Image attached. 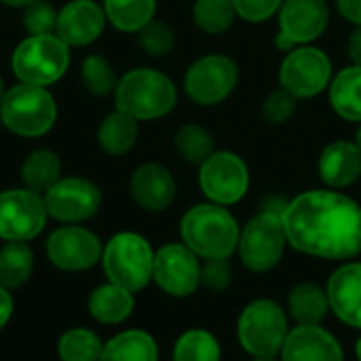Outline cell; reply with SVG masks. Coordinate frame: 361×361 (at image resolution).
Here are the masks:
<instances>
[{"mask_svg": "<svg viewBox=\"0 0 361 361\" xmlns=\"http://www.w3.org/2000/svg\"><path fill=\"white\" fill-rule=\"evenodd\" d=\"M70 68V47L57 34L25 36L11 55V70L19 82L49 87Z\"/></svg>", "mask_w": 361, "mask_h": 361, "instance_id": "obj_7", "label": "cell"}, {"mask_svg": "<svg viewBox=\"0 0 361 361\" xmlns=\"http://www.w3.org/2000/svg\"><path fill=\"white\" fill-rule=\"evenodd\" d=\"M87 311L102 326H121L135 311V294L110 281L99 283L87 298Z\"/></svg>", "mask_w": 361, "mask_h": 361, "instance_id": "obj_22", "label": "cell"}, {"mask_svg": "<svg viewBox=\"0 0 361 361\" xmlns=\"http://www.w3.org/2000/svg\"><path fill=\"white\" fill-rule=\"evenodd\" d=\"M80 78L85 87L89 89V93H93L95 97H106L110 93L114 95V89L118 85V76L112 63L104 55H97V53H91L82 59Z\"/></svg>", "mask_w": 361, "mask_h": 361, "instance_id": "obj_34", "label": "cell"}, {"mask_svg": "<svg viewBox=\"0 0 361 361\" xmlns=\"http://www.w3.org/2000/svg\"><path fill=\"white\" fill-rule=\"evenodd\" d=\"M330 313L349 328L361 330V262L341 264L326 286Z\"/></svg>", "mask_w": 361, "mask_h": 361, "instance_id": "obj_21", "label": "cell"}, {"mask_svg": "<svg viewBox=\"0 0 361 361\" xmlns=\"http://www.w3.org/2000/svg\"><path fill=\"white\" fill-rule=\"evenodd\" d=\"M355 144H357V148H360V152H361V123L357 125V131H355V140H353Z\"/></svg>", "mask_w": 361, "mask_h": 361, "instance_id": "obj_44", "label": "cell"}, {"mask_svg": "<svg viewBox=\"0 0 361 361\" xmlns=\"http://www.w3.org/2000/svg\"><path fill=\"white\" fill-rule=\"evenodd\" d=\"M336 11L345 21H349L353 27L361 25V0H334Z\"/></svg>", "mask_w": 361, "mask_h": 361, "instance_id": "obj_40", "label": "cell"}, {"mask_svg": "<svg viewBox=\"0 0 361 361\" xmlns=\"http://www.w3.org/2000/svg\"><path fill=\"white\" fill-rule=\"evenodd\" d=\"M317 176L326 188L347 190L361 180V152L353 140L330 142L317 159Z\"/></svg>", "mask_w": 361, "mask_h": 361, "instance_id": "obj_20", "label": "cell"}, {"mask_svg": "<svg viewBox=\"0 0 361 361\" xmlns=\"http://www.w3.org/2000/svg\"><path fill=\"white\" fill-rule=\"evenodd\" d=\"M140 123L114 108L97 127V144L110 157H125L137 144Z\"/></svg>", "mask_w": 361, "mask_h": 361, "instance_id": "obj_26", "label": "cell"}, {"mask_svg": "<svg viewBox=\"0 0 361 361\" xmlns=\"http://www.w3.org/2000/svg\"><path fill=\"white\" fill-rule=\"evenodd\" d=\"M250 361H279L277 357H252Z\"/></svg>", "mask_w": 361, "mask_h": 361, "instance_id": "obj_47", "label": "cell"}, {"mask_svg": "<svg viewBox=\"0 0 361 361\" xmlns=\"http://www.w3.org/2000/svg\"><path fill=\"white\" fill-rule=\"evenodd\" d=\"M13 315H15V298H13V292L0 286V332L11 324Z\"/></svg>", "mask_w": 361, "mask_h": 361, "instance_id": "obj_41", "label": "cell"}, {"mask_svg": "<svg viewBox=\"0 0 361 361\" xmlns=\"http://www.w3.org/2000/svg\"><path fill=\"white\" fill-rule=\"evenodd\" d=\"M114 106L137 123L159 121L178 106V87L154 68H133L118 78Z\"/></svg>", "mask_w": 361, "mask_h": 361, "instance_id": "obj_3", "label": "cell"}, {"mask_svg": "<svg viewBox=\"0 0 361 361\" xmlns=\"http://www.w3.org/2000/svg\"><path fill=\"white\" fill-rule=\"evenodd\" d=\"M102 239L82 224H59L44 243L51 267L61 273H87L102 262Z\"/></svg>", "mask_w": 361, "mask_h": 361, "instance_id": "obj_12", "label": "cell"}, {"mask_svg": "<svg viewBox=\"0 0 361 361\" xmlns=\"http://www.w3.org/2000/svg\"><path fill=\"white\" fill-rule=\"evenodd\" d=\"M154 252L152 243L135 231H121L112 235L104 243L99 262L106 281L133 294L146 290L152 283Z\"/></svg>", "mask_w": 361, "mask_h": 361, "instance_id": "obj_4", "label": "cell"}, {"mask_svg": "<svg viewBox=\"0 0 361 361\" xmlns=\"http://www.w3.org/2000/svg\"><path fill=\"white\" fill-rule=\"evenodd\" d=\"M59 361H99L104 351V338L85 326H74L61 332L57 338Z\"/></svg>", "mask_w": 361, "mask_h": 361, "instance_id": "obj_30", "label": "cell"}, {"mask_svg": "<svg viewBox=\"0 0 361 361\" xmlns=\"http://www.w3.org/2000/svg\"><path fill=\"white\" fill-rule=\"evenodd\" d=\"M296 110H298V99L281 87L271 91L262 99V106H260V114H262L264 123H269L273 127H281V125L290 123V118L296 114Z\"/></svg>", "mask_w": 361, "mask_h": 361, "instance_id": "obj_36", "label": "cell"}, {"mask_svg": "<svg viewBox=\"0 0 361 361\" xmlns=\"http://www.w3.org/2000/svg\"><path fill=\"white\" fill-rule=\"evenodd\" d=\"M173 361H222L218 338L205 328H190L178 336L171 351Z\"/></svg>", "mask_w": 361, "mask_h": 361, "instance_id": "obj_31", "label": "cell"}, {"mask_svg": "<svg viewBox=\"0 0 361 361\" xmlns=\"http://www.w3.org/2000/svg\"><path fill=\"white\" fill-rule=\"evenodd\" d=\"M49 222L44 197L21 186L0 190V241H34Z\"/></svg>", "mask_w": 361, "mask_h": 361, "instance_id": "obj_13", "label": "cell"}, {"mask_svg": "<svg viewBox=\"0 0 361 361\" xmlns=\"http://www.w3.org/2000/svg\"><path fill=\"white\" fill-rule=\"evenodd\" d=\"M203 260L182 241L165 243L154 252L152 283L171 298H188L201 288Z\"/></svg>", "mask_w": 361, "mask_h": 361, "instance_id": "obj_16", "label": "cell"}, {"mask_svg": "<svg viewBox=\"0 0 361 361\" xmlns=\"http://www.w3.org/2000/svg\"><path fill=\"white\" fill-rule=\"evenodd\" d=\"M4 95H6V89H4V82H2V78H0V106H2V102H4Z\"/></svg>", "mask_w": 361, "mask_h": 361, "instance_id": "obj_46", "label": "cell"}, {"mask_svg": "<svg viewBox=\"0 0 361 361\" xmlns=\"http://www.w3.org/2000/svg\"><path fill=\"white\" fill-rule=\"evenodd\" d=\"M288 245L281 216L258 212L241 228L237 254L247 271L262 275L279 267Z\"/></svg>", "mask_w": 361, "mask_h": 361, "instance_id": "obj_9", "label": "cell"}, {"mask_svg": "<svg viewBox=\"0 0 361 361\" xmlns=\"http://www.w3.org/2000/svg\"><path fill=\"white\" fill-rule=\"evenodd\" d=\"M279 361H345L338 338L324 326H294L283 343Z\"/></svg>", "mask_w": 361, "mask_h": 361, "instance_id": "obj_19", "label": "cell"}, {"mask_svg": "<svg viewBox=\"0 0 361 361\" xmlns=\"http://www.w3.org/2000/svg\"><path fill=\"white\" fill-rule=\"evenodd\" d=\"M286 311L294 326H322L330 313L326 288L311 281L294 286L288 294Z\"/></svg>", "mask_w": 361, "mask_h": 361, "instance_id": "obj_23", "label": "cell"}, {"mask_svg": "<svg viewBox=\"0 0 361 361\" xmlns=\"http://www.w3.org/2000/svg\"><path fill=\"white\" fill-rule=\"evenodd\" d=\"M137 42L142 51L150 57H165L176 47V32L169 23L161 19H152L148 25H144L137 32Z\"/></svg>", "mask_w": 361, "mask_h": 361, "instance_id": "obj_35", "label": "cell"}, {"mask_svg": "<svg viewBox=\"0 0 361 361\" xmlns=\"http://www.w3.org/2000/svg\"><path fill=\"white\" fill-rule=\"evenodd\" d=\"M99 361H159V343L146 330H123L104 341Z\"/></svg>", "mask_w": 361, "mask_h": 361, "instance_id": "obj_25", "label": "cell"}, {"mask_svg": "<svg viewBox=\"0 0 361 361\" xmlns=\"http://www.w3.org/2000/svg\"><path fill=\"white\" fill-rule=\"evenodd\" d=\"M106 19L123 34H137L157 15V0H104Z\"/></svg>", "mask_w": 361, "mask_h": 361, "instance_id": "obj_28", "label": "cell"}, {"mask_svg": "<svg viewBox=\"0 0 361 361\" xmlns=\"http://www.w3.org/2000/svg\"><path fill=\"white\" fill-rule=\"evenodd\" d=\"M241 226L228 207L216 203H197L180 220V241L201 260L231 258L237 254Z\"/></svg>", "mask_w": 361, "mask_h": 361, "instance_id": "obj_2", "label": "cell"}, {"mask_svg": "<svg viewBox=\"0 0 361 361\" xmlns=\"http://www.w3.org/2000/svg\"><path fill=\"white\" fill-rule=\"evenodd\" d=\"M241 78L239 63L226 53H207L197 57L184 72L182 87L186 97L203 108L224 104Z\"/></svg>", "mask_w": 361, "mask_h": 361, "instance_id": "obj_8", "label": "cell"}, {"mask_svg": "<svg viewBox=\"0 0 361 361\" xmlns=\"http://www.w3.org/2000/svg\"><path fill=\"white\" fill-rule=\"evenodd\" d=\"M330 25L328 0H283L277 11V36L279 51H292L294 47L313 44Z\"/></svg>", "mask_w": 361, "mask_h": 361, "instance_id": "obj_14", "label": "cell"}, {"mask_svg": "<svg viewBox=\"0 0 361 361\" xmlns=\"http://www.w3.org/2000/svg\"><path fill=\"white\" fill-rule=\"evenodd\" d=\"M129 192L137 207L161 214L171 207L178 195V182L173 173L161 163H142L129 178Z\"/></svg>", "mask_w": 361, "mask_h": 361, "instance_id": "obj_17", "label": "cell"}, {"mask_svg": "<svg viewBox=\"0 0 361 361\" xmlns=\"http://www.w3.org/2000/svg\"><path fill=\"white\" fill-rule=\"evenodd\" d=\"M197 182L209 203L233 207L247 195L252 176L247 161L241 154L233 150H214L199 165Z\"/></svg>", "mask_w": 361, "mask_h": 361, "instance_id": "obj_11", "label": "cell"}, {"mask_svg": "<svg viewBox=\"0 0 361 361\" xmlns=\"http://www.w3.org/2000/svg\"><path fill=\"white\" fill-rule=\"evenodd\" d=\"M2 4L6 6H13V8H25L27 4H32L34 0H0Z\"/></svg>", "mask_w": 361, "mask_h": 361, "instance_id": "obj_43", "label": "cell"}, {"mask_svg": "<svg viewBox=\"0 0 361 361\" xmlns=\"http://www.w3.org/2000/svg\"><path fill=\"white\" fill-rule=\"evenodd\" d=\"M286 307L271 298H256L237 319V341L250 357H279L290 334Z\"/></svg>", "mask_w": 361, "mask_h": 361, "instance_id": "obj_5", "label": "cell"}, {"mask_svg": "<svg viewBox=\"0 0 361 361\" xmlns=\"http://www.w3.org/2000/svg\"><path fill=\"white\" fill-rule=\"evenodd\" d=\"M61 178V159L47 148L30 152L21 163V184L38 195H44Z\"/></svg>", "mask_w": 361, "mask_h": 361, "instance_id": "obj_29", "label": "cell"}, {"mask_svg": "<svg viewBox=\"0 0 361 361\" xmlns=\"http://www.w3.org/2000/svg\"><path fill=\"white\" fill-rule=\"evenodd\" d=\"M283 0H233L239 19L247 23H264L273 19Z\"/></svg>", "mask_w": 361, "mask_h": 361, "instance_id": "obj_39", "label": "cell"}, {"mask_svg": "<svg viewBox=\"0 0 361 361\" xmlns=\"http://www.w3.org/2000/svg\"><path fill=\"white\" fill-rule=\"evenodd\" d=\"M281 220L290 247L305 256L349 262L361 254V203L345 190H305L290 199Z\"/></svg>", "mask_w": 361, "mask_h": 361, "instance_id": "obj_1", "label": "cell"}, {"mask_svg": "<svg viewBox=\"0 0 361 361\" xmlns=\"http://www.w3.org/2000/svg\"><path fill=\"white\" fill-rule=\"evenodd\" d=\"M347 53H349L351 63L361 66V25L351 30V34L347 38Z\"/></svg>", "mask_w": 361, "mask_h": 361, "instance_id": "obj_42", "label": "cell"}, {"mask_svg": "<svg viewBox=\"0 0 361 361\" xmlns=\"http://www.w3.org/2000/svg\"><path fill=\"white\" fill-rule=\"evenodd\" d=\"M355 357H357V361H361V336L357 338V343H355Z\"/></svg>", "mask_w": 361, "mask_h": 361, "instance_id": "obj_45", "label": "cell"}, {"mask_svg": "<svg viewBox=\"0 0 361 361\" xmlns=\"http://www.w3.org/2000/svg\"><path fill=\"white\" fill-rule=\"evenodd\" d=\"M279 87L300 99H313L328 91L334 68L328 53L315 44H302L288 51L279 63Z\"/></svg>", "mask_w": 361, "mask_h": 361, "instance_id": "obj_10", "label": "cell"}, {"mask_svg": "<svg viewBox=\"0 0 361 361\" xmlns=\"http://www.w3.org/2000/svg\"><path fill=\"white\" fill-rule=\"evenodd\" d=\"M0 121L17 137L34 140L47 135L57 121V104L49 87L19 82L6 89Z\"/></svg>", "mask_w": 361, "mask_h": 361, "instance_id": "obj_6", "label": "cell"}, {"mask_svg": "<svg viewBox=\"0 0 361 361\" xmlns=\"http://www.w3.org/2000/svg\"><path fill=\"white\" fill-rule=\"evenodd\" d=\"M108 19L104 6L95 0H70L57 13L55 34L68 47H89L93 44L106 27Z\"/></svg>", "mask_w": 361, "mask_h": 361, "instance_id": "obj_18", "label": "cell"}, {"mask_svg": "<svg viewBox=\"0 0 361 361\" xmlns=\"http://www.w3.org/2000/svg\"><path fill=\"white\" fill-rule=\"evenodd\" d=\"M36 267V256L30 243L23 241H8L0 247V286L15 292L23 288Z\"/></svg>", "mask_w": 361, "mask_h": 361, "instance_id": "obj_27", "label": "cell"}, {"mask_svg": "<svg viewBox=\"0 0 361 361\" xmlns=\"http://www.w3.org/2000/svg\"><path fill=\"white\" fill-rule=\"evenodd\" d=\"M328 102L336 116L347 123H361V66L338 70L328 87Z\"/></svg>", "mask_w": 361, "mask_h": 361, "instance_id": "obj_24", "label": "cell"}, {"mask_svg": "<svg viewBox=\"0 0 361 361\" xmlns=\"http://www.w3.org/2000/svg\"><path fill=\"white\" fill-rule=\"evenodd\" d=\"M57 13L55 6L47 0H34L23 8V30L27 36L40 34H55L57 27Z\"/></svg>", "mask_w": 361, "mask_h": 361, "instance_id": "obj_37", "label": "cell"}, {"mask_svg": "<svg viewBox=\"0 0 361 361\" xmlns=\"http://www.w3.org/2000/svg\"><path fill=\"white\" fill-rule=\"evenodd\" d=\"M173 148L182 161L199 167L216 150V140L207 127L199 123H186L176 131Z\"/></svg>", "mask_w": 361, "mask_h": 361, "instance_id": "obj_33", "label": "cell"}, {"mask_svg": "<svg viewBox=\"0 0 361 361\" xmlns=\"http://www.w3.org/2000/svg\"><path fill=\"white\" fill-rule=\"evenodd\" d=\"M235 271L228 258H212L201 264V288L209 292H226L233 286Z\"/></svg>", "mask_w": 361, "mask_h": 361, "instance_id": "obj_38", "label": "cell"}, {"mask_svg": "<svg viewBox=\"0 0 361 361\" xmlns=\"http://www.w3.org/2000/svg\"><path fill=\"white\" fill-rule=\"evenodd\" d=\"M239 19L233 0H195L192 21L199 32L207 36H220L228 32Z\"/></svg>", "mask_w": 361, "mask_h": 361, "instance_id": "obj_32", "label": "cell"}, {"mask_svg": "<svg viewBox=\"0 0 361 361\" xmlns=\"http://www.w3.org/2000/svg\"><path fill=\"white\" fill-rule=\"evenodd\" d=\"M47 214L59 224H85L102 209V190L80 176H61L44 195Z\"/></svg>", "mask_w": 361, "mask_h": 361, "instance_id": "obj_15", "label": "cell"}]
</instances>
